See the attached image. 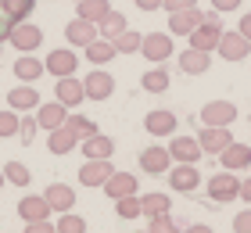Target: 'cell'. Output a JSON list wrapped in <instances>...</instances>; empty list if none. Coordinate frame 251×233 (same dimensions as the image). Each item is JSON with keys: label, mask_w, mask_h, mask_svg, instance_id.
<instances>
[{"label": "cell", "mask_w": 251, "mask_h": 233, "mask_svg": "<svg viewBox=\"0 0 251 233\" xmlns=\"http://www.w3.org/2000/svg\"><path fill=\"white\" fill-rule=\"evenodd\" d=\"M11 29H15V22H11L4 11H0V43H7V36H11Z\"/></svg>", "instance_id": "bcb514c9"}, {"label": "cell", "mask_w": 251, "mask_h": 233, "mask_svg": "<svg viewBox=\"0 0 251 233\" xmlns=\"http://www.w3.org/2000/svg\"><path fill=\"white\" fill-rule=\"evenodd\" d=\"M140 208H144V219H151V215L169 212L173 201H169V194H144V197H140Z\"/></svg>", "instance_id": "1f68e13d"}, {"label": "cell", "mask_w": 251, "mask_h": 233, "mask_svg": "<svg viewBox=\"0 0 251 233\" xmlns=\"http://www.w3.org/2000/svg\"><path fill=\"white\" fill-rule=\"evenodd\" d=\"M219 36H223V18H219V11H204V18H201V26L190 32V47H201V51H215L219 47Z\"/></svg>", "instance_id": "6da1fadb"}, {"label": "cell", "mask_w": 251, "mask_h": 233, "mask_svg": "<svg viewBox=\"0 0 251 233\" xmlns=\"http://www.w3.org/2000/svg\"><path fill=\"white\" fill-rule=\"evenodd\" d=\"M140 169L147 172V176H165V172L173 169L169 147H147V151H140Z\"/></svg>", "instance_id": "9c48e42d"}, {"label": "cell", "mask_w": 251, "mask_h": 233, "mask_svg": "<svg viewBox=\"0 0 251 233\" xmlns=\"http://www.w3.org/2000/svg\"><path fill=\"white\" fill-rule=\"evenodd\" d=\"M108 11H111L108 0H79V4H75V15L86 18V22H100Z\"/></svg>", "instance_id": "4dcf8cb0"}, {"label": "cell", "mask_w": 251, "mask_h": 233, "mask_svg": "<svg viewBox=\"0 0 251 233\" xmlns=\"http://www.w3.org/2000/svg\"><path fill=\"white\" fill-rule=\"evenodd\" d=\"M83 90H86V97H90V101H108L111 93H115V76H108L104 68L97 65L94 72L83 79Z\"/></svg>", "instance_id": "8992f818"}, {"label": "cell", "mask_w": 251, "mask_h": 233, "mask_svg": "<svg viewBox=\"0 0 251 233\" xmlns=\"http://www.w3.org/2000/svg\"><path fill=\"white\" fill-rule=\"evenodd\" d=\"M0 51H4V47H0Z\"/></svg>", "instance_id": "f5cc1de1"}, {"label": "cell", "mask_w": 251, "mask_h": 233, "mask_svg": "<svg viewBox=\"0 0 251 233\" xmlns=\"http://www.w3.org/2000/svg\"><path fill=\"white\" fill-rule=\"evenodd\" d=\"M111 172H115V165L108 158H86V165L79 169V183L83 186H104V180Z\"/></svg>", "instance_id": "7c38bea8"}, {"label": "cell", "mask_w": 251, "mask_h": 233, "mask_svg": "<svg viewBox=\"0 0 251 233\" xmlns=\"http://www.w3.org/2000/svg\"><path fill=\"white\" fill-rule=\"evenodd\" d=\"M233 233H251V208L233 219Z\"/></svg>", "instance_id": "7bdbcfd3"}, {"label": "cell", "mask_w": 251, "mask_h": 233, "mask_svg": "<svg viewBox=\"0 0 251 233\" xmlns=\"http://www.w3.org/2000/svg\"><path fill=\"white\" fill-rule=\"evenodd\" d=\"M97 29H100V36H104V40H115V36H122L129 26H126V15H122V11H108V15L97 22Z\"/></svg>", "instance_id": "f1b7e54d"}, {"label": "cell", "mask_w": 251, "mask_h": 233, "mask_svg": "<svg viewBox=\"0 0 251 233\" xmlns=\"http://www.w3.org/2000/svg\"><path fill=\"white\" fill-rule=\"evenodd\" d=\"M43 197H47V205L54 208V212H72V208H75V190L65 186V183H50Z\"/></svg>", "instance_id": "7402d4cb"}, {"label": "cell", "mask_w": 251, "mask_h": 233, "mask_svg": "<svg viewBox=\"0 0 251 233\" xmlns=\"http://www.w3.org/2000/svg\"><path fill=\"white\" fill-rule=\"evenodd\" d=\"M215 51H219V57L223 61H244V57L251 54V40L244 36L241 29H223V36H219V47H215Z\"/></svg>", "instance_id": "3957f363"}, {"label": "cell", "mask_w": 251, "mask_h": 233, "mask_svg": "<svg viewBox=\"0 0 251 233\" xmlns=\"http://www.w3.org/2000/svg\"><path fill=\"white\" fill-rule=\"evenodd\" d=\"M140 186H136V176L133 172H111V176L104 180V194L111 197V201H119V197L126 194H136Z\"/></svg>", "instance_id": "d6986e66"}, {"label": "cell", "mask_w": 251, "mask_h": 233, "mask_svg": "<svg viewBox=\"0 0 251 233\" xmlns=\"http://www.w3.org/2000/svg\"><path fill=\"white\" fill-rule=\"evenodd\" d=\"M4 180L11 183V186H29V180H32V172L22 165V161H7L4 165Z\"/></svg>", "instance_id": "e575fe53"}, {"label": "cell", "mask_w": 251, "mask_h": 233, "mask_svg": "<svg viewBox=\"0 0 251 233\" xmlns=\"http://www.w3.org/2000/svg\"><path fill=\"white\" fill-rule=\"evenodd\" d=\"M140 86H144L147 93H165V90H169V72H165V68H151V72H144Z\"/></svg>", "instance_id": "d6a6232c"}, {"label": "cell", "mask_w": 251, "mask_h": 233, "mask_svg": "<svg viewBox=\"0 0 251 233\" xmlns=\"http://www.w3.org/2000/svg\"><path fill=\"white\" fill-rule=\"evenodd\" d=\"M115 212H119V219H140V215H144L140 197H136V194H126V197H119V201H115Z\"/></svg>", "instance_id": "836d02e7"}, {"label": "cell", "mask_w": 251, "mask_h": 233, "mask_svg": "<svg viewBox=\"0 0 251 233\" xmlns=\"http://www.w3.org/2000/svg\"><path fill=\"white\" fill-rule=\"evenodd\" d=\"M43 72H47V65H43L40 57H32V54H22L15 61V76L22 79V83H36Z\"/></svg>", "instance_id": "83f0119b"}, {"label": "cell", "mask_w": 251, "mask_h": 233, "mask_svg": "<svg viewBox=\"0 0 251 233\" xmlns=\"http://www.w3.org/2000/svg\"><path fill=\"white\" fill-rule=\"evenodd\" d=\"M7 43H11V47H18L22 54H32V51H36V47L43 43V29H40V26H32L29 18H25V22H15V29H11Z\"/></svg>", "instance_id": "277c9868"}, {"label": "cell", "mask_w": 251, "mask_h": 233, "mask_svg": "<svg viewBox=\"0 0 251 233\" xmlns=\"http://www.w3.org/2000/svg\"><path fill=\"white\" fill-rule=\"evenodd\" d=\"M36 119H40V129L50 133V129H58V126L68 119V108L54 97V104H40V115H36Z\"/></svg>", "instance_id": "cb8c5ba5"}, {"label": "cell", "mask_w": 251, "mask_h": 233, "mask_svg": "<svg viewBox=\"0 0 251 233\" xmlns=\"http://www.w3.org/2000/svg\"><path fill=\"white\" fill-rule=\"evenodd\" d=\"M83 51H86V61H94V65H108L111 57L119 54V47H115V40H104V36H97L94 43H86Z\"/></svg>", "instance_id": "484cf974"}, {"label": "cell", "mask_w": 251, "mask_h": 233, "mask_svg": "<svg viewBox=\"0 0 251 233\" xmlns=\"http://www.w3.org/2000/svg\"><path fill=\"white\" fill-rule=\"evenodd\" d=\"M97 36H100L97 22H86V18H79V15L65 26V40L72 43V47H86V43H94Z\"/></svg>", "instance_id": "8fae6325"}, {"label": "cell", "mask_w": 251, "mask_h": 233, "mask_svg": "<svg viewBox=\"0 0 251 233\" xmlns=\"http://www.w3.org/2000/svg\"><path fill=\"white\" fill-rule=\"evenodd\" d=\"M241 4H244V0H212V7L219 11V15H226V11H237Z\"/></svg>", "instance_id": "f6af8a7d"}, {"label": "cell", "mask_w": 251, "mask_h": 233, "mask_svg": "<svg viewBox=\"0 0 251 233\" xmlns=\"http://www.w3.org/2000/svg\"><path fill=\"white\" fill-rule=\"evenodd\" d=\"M169 186H173V190H183V194L198 190V186H201L198 165H194V161H179L176 169H169Z\"/></svg>", "instance_id": "ba28073f"}, {"label": "cell", "mask_w": 251, "mask_h": 233, "mask_svg": "<svg viewBox=\"0 0 251 233\" xmlns=\"http://www.w3.org/2000/svg\"><path fill=\"white\" fill-rule=\"evenodd\" d=\"M208 197L215 205H230V201H237L241 197V180H237V172H219V176H212L208 180Z\"/></svg>", "instance_id": "7a4b0ae2"}, {"label": "cell", "mask_w": 251, "mask_h": 233, "mask_svg": "<svg viewBox=\"0 0 251 233\" xmlns=\"http://www.w3.org/2000/svg\"><path fill=\"white\" fill-rule=\"evenodd\" d=\"M7 104L15 111H32V108H40V93H36V86L32 83H25V86H15L7 93Z\"/></svg>", "instance_id": "603a6c76"}, {"label": "cell", "mask_w": 251, "mask_h": 233, "mask_svg": "<svg viewBox=\"0 0 251 233\" xmlns=\"http://www.w3.org/2000/svg\"><path fill=\"white\" fill-rule=\"evenodd\" d=\"M115 155V140L104 133H94L83 140V158H111Z\"/></svg>", "instance_id": "d4e9b609"}, {"label": "cell", "mask_w": 251, "mask_h": 233, "mask_svg": "<svg viewBox=\"0 0 251 233\" xmlns=\"http://www.w3.org/2000/svg\"><path fill=\"white\" fill-rule=\"evenodd\" d=\"M147 230L151 233H176L179 226L169 219V212H162V215H151V223H147Z\"/></svg>", "instance_id": "ab89813d"}, {"label": "cell", "mask_w": 251, "mask_h": 233, "mask_svg": "<svg viewBox=\"0 0 251 233\" xmlns=\"http://www.w3.org/2000/svg\"><path fill=\"white\" fill-rule=\"evenodd\" d=\"M179 68H183L187 76H204L212 68V51H201V47H187L183 54H179Z\"/></svg>", "instance_id": "9a60e30c"}, {"label": "cell", "mask_w": 251, "mask_h": 233, "mask_svg": "<svg viewBox=\"0 0 251 233\" xmlns=\"http://www.w3.org/2000/svg\"><path fill=\"white\" fill-rule=\"evenodd\" d=\"M32 7H36V0H0V11H4L11 22H25V18H32Z\"/></svg>", "instance_id": "f546056e"}, {"label": "cell", "mask_w": 251, "mask_h": 233, "mask_svg": "<svg viewBox=\"0 0 251 233\" xmlns=\"http://www.w3.org/2000/svg\"><path fill=\"white\" fill-rule=\"evenodd\" d=\"M54 226H58V233H86V219H79L72 212H61V219Z\"/></svg>", "instance_id": "74e56055"}, {"label": "cell", "mask_w": 251, "mask_h": 233, "mask_svg": "<svg viewBox=\"0 0 251 233\" xmlns=\"http://www.w3.org/2000/svg\"><path fill=\"white\" fill-rule=\"evenodd\" d=\"M25 233H58V226L50 219H32V223H25Z\"/></svg>", "instance_id": "b9f144b4"}, {"label": "cell", "mask_w": 251, "mask_h": 233, "mask_svg": "<svg viewBox=\"0 0 251 233\" xmlns=\"http://www.w3.org/2000/svg\"><path fill=\"white\" fill-rule=\"evenodd\" d=\"M248 122H251V115H248Z\"/></svg>", "instance_id": "816d5d0a"}, {"label": "cell", "mask_w": 251, "mask_h": 233, "mask_svg": "<svg viewBox=\"0 0 251 233\" xmlns=\"http://www.w3.org/2000/svg\"><path fill=\"white\" fill-rule=\"evenodd\" d=\"M201 18H204V11H198V7L173 11V15H169V32H173V36H190V32L201 26Z\"/></svg>", "instance_id": "4fadbf2b"}, {"label": "cell", "mask_w": 251, "mask_h": 233, "mask_svg": "<svg viewBox=\"0 0 251 233\" xmlns=\"http://www.w3.org/2000/svg\"><path fill=\"white\" fill-rule=\"evenodd\" d=\"M140 54L154 65L169 61V57H173V36H169V32H147L144 43H140Z\"/></svg>", "instance_id": "5b68a950"}, {"label": "cell", "mask_w": 251, "mask_h": 233, "mask_svg": "<svg viewBox=\"0 0 251 233\" xmlns=\"http://www.w3.org/2000/svg\"><path fill=\"white\" fill-rule=\"evenodd\" d=\"M241 197L251 205V176H248V180H241Z\"/></svg>", "instance_id": "c3c4849f"}, {"label": "cell", "mask_w": 251, "mask_h": 233, "mask_svg": "<svg viewBox=\"0 0 251 233\" xmlns=\"http://www.w3.org/2000/svg\"><path fill=\"white\" fill-rule=\"evenodd\" d=\"M241 32H244V36H248V40H251V11H248V15H244V18H241Z\"/></svg>", "instance_id": "681fc988"}, {"label": "cell", "mask_w": 251, "mask_h": 233, "mask_svg": "<svg viewBox=\"0 0 251 233\" xmlns=\"http://www.w3.org/2000/svg\"><path fill=\"white\" fill-rule=\"evenodd\" d=\"M169 155L173 161H201V140L198 136H173V144H169Z\"/></svg>", "instance_id": "ac0fdd59"}, {"label": "cell", "mask_w": 251, "mask_h": 233, "mask_svg": "<svg viewBox=\"0 0 251 233\" xmlns=\"http://www.w3.org/2000/svg\"><path fill=\"white\" fill-rule=\"evenodd\" d=\"M162 7L173 15V11H183V7H198V0H162Z\"/></svg>", "instance_id": "ee69618b"}, {"label": "cell", "mask_w": 251, "mask_h": 233, "mask_svg": "<svg viewBox=\"0 0 251 233\" xmlns=\"http://www.w3.org/2000/svg\"><path fill=\"white\" fill-rule=\"evenodd\" d=\"M136 7H140V11H158L162 0H136Z\"/></svg>", "instance_id": "7dc6e473"}, {"label": "cell", "mask_w": 251, "mask_h": 233, "mask_svg": "<svg viewBox=\"0 0 251 233\" xmlns=\"http://www.w3.org/2000/svg\"><path fill=\"white\" fill-rule=\"evenodd\" d=\"M65 126H68V129H72L79 140H86V136H94V133H97V122L83 119V115H68V119H65Z\"/></svg>", "instance_id": "d590c367"}, {"label": "cell", "mask_w": 251, "mask_h": 233, "mask_svg": "<svg viewBox=\"0 0 251 233\" xmlns=\"http://www.w3.org/2000/svg\"><path fill=\"white\" fill-rule=\"evenodd\" d=\"M54 97H58L65 108H75V104H83V101H86L83 79H75V76H61V79H58V86H54Z\"/></svg>", "instance_id": "5bb4252c"}, {"label": "cell", "mask_w": 251, "mask_h": 233, "mask_svg": "<svg viewBox=\"0 0 251 233\" xmlns=\"http://www.w3.org/2000/svg\"><path fill=\"white\" fill-rule=\"evenodd\" d=\"M50 212H54V208L47 205V197H36V194H29V197H22V201H18V215L22 219H25V223H32V219H50Z\"/></svg>", "instance_id": "44dd1931"}, {"label": "cell", "mask_w": 251, "mask_h": 233, "mask_svg": "<svg viewBox=\"0 0 251 233\" xmlns=\"http://www.w3.org/2000/svg\"><path fill=\"white\" fill-rule=\"evenodd\" d=\"M198 140H201V151H204V155H215V158H219V151H226V147L233 144V133H230V126H204Z\"/></svg>", "instance_id": "52a82bcc"}, {"label": "cell", "mask_w": 251, "mask_h": 233, "mask_svg": "<svg viewBox=\"0 0 251 233\" xmlns=\"http://www.w3.org/2000/svg\"><path fill=\"white\" fill-rule=\"evenodd\" d=\"M43 65H47V72H50V76H58V79H61V76H75L79 57H75V51H65V47H61V51H50Z\"/></svg>", "instance_id": "e0dca14e"}, {"label": "cell", "mask_w": 251, "mask_h": 233, "mask_svg": "<svg viewBox=\"0 0 251 233\" xmlns=\"http://www.w3.org/2000/svg\"><path fill=\"white\" fill-rule=\"evenodd\" d=\"M219 161H223V169L241 172V169L251 165V147H248V144H237V140H233L226 151H219Z\"/></svg>", "instance_id": "ffe728a7"}, {"label": "cell", "mask_w": 251, "mask_h": 233, "mask_svg": "<svg viewBox=\"0 0 251 233\" xmlns=\"http://www.w3.org/2000/svg\"><path fill=\"white\" fill-rule=\"evenodd\" d=\"M36 129H40V119H22V126H18V136H22V144H32L36 140Z\"/></svg>", "instance_id": "60d3db41"}, {"label": "cell", "mask_w": 251, "mask_h": 233, "mask_svg": "<svg viewBox=\"0 0 251 233\" xmlns=\"http://www.w3.org/2000/svg\"><path fill=\"white\" fill-rule=\"evenodd\" d=\"M79 144V136L68 129V126L61 122L58 129H50V136H47V147H50V155H68V151H72Z\"/></svg>", "instance_id": "4316f807"}, {"label": "cell", "mask_w": 251, "mask_h": 233, "mask_svg": "<svg viewBox=\"0 0 251 233\" xmlns=\"http://www.w3.org/2000/svg\"><path fill=\"white\" fill-rule=\"evenodd\" d=\"M75 4H79V0H75Z\"/></svg>", "instance_id": "db71d44e"}, {"label": "cell", "mask_w": 251, "mask_h": 233, "mask_svg": "<svg viewBox=\"0 0 251 233\" xmlns=\"http://www.w3.org/2000/svg\"><path fill=\"white\" fill-rule=\"evenodd\" d=\"M4 183H7V180H4V172H0V186H4Z\"/></svg>", "instance_id": "f907efd6"}, {"label": "cell", "mask_w": 251, "mask_h": 233, "mask_svg": "<svg viewBox=\"0 0 251 233\" xmlns=\"http://www.w3.org/2000/svg\"><path fill=\"white\" fill-rule=\"evenodd\" d=\"M237 119V104L230 101H212L201 108V126H233Z\"/></svg>", "instance_id": "30bf717a"}, {"label": "cell", "mask_w": 251, "mask_h": 233, "mask_svg": "<svg viewBox=\"0 0 251 233\" xmlns=\"http://www.w3.org/2000/svg\"><path fill=\"white\" fill-rule=\"evenodd\" d=\"M140 43H144V36H140V32H133V29H126L122 36H115L119 54H136V51H140Z\"/></svg>", "instance_id": "8d00e7d4"}, {"label": "cell", "mask_w": 251, "mask_h": 233, "mask_svg": "<svg viewBox=\"0 0 251 233\" xmlns=\"http://www.w3.org/2000/svg\"><path fill=\"white\" fill-rule=\"evenodd\" d=\"M18 126H22V119L15 115V108L0 111V140H4V136H15V133H18Z\"/></svg>", "instance_id": "f35d334b"}, {"label": "cell", "mask_w": 251, "mask_h": 233, "mask_svg": "<svg viewBox=\"0 0 251 233\" xmlns=\"http://www.w3.org/2000/svg\"><path fill=\"white\" fill-rule=\"evenodd\" d=\"M176 115L173 111H165V108H154V111H147V119H144V129L151 133V136H173L176 133Z\"/></svg>", "instance_id": "2e32d148"}]
</instances>
